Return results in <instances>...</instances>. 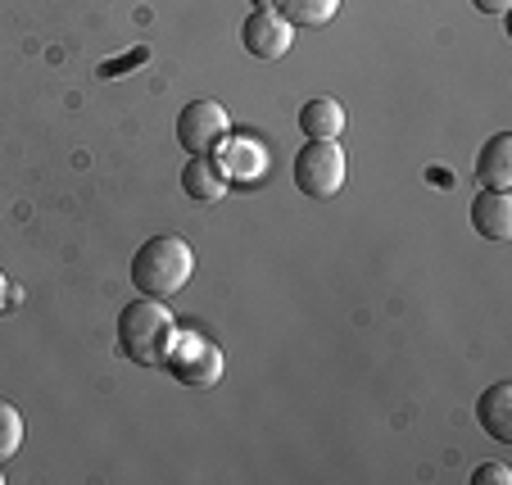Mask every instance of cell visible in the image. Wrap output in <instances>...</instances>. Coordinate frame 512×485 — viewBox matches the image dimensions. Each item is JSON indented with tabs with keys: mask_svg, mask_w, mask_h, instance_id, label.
<instances>
[{
	"mask_svg": "<svg viewBox=\"0 0 512 485\" xmlns=\"http://www.w3.org/2000/svg\"><path fill=\"white\" fill-rule=\"evenodd\" d=\"M177 322L173 313L164 309V300H150V295H136L132 304L118 309V327H114V340H118V354L136 368H159L168 354V340H173Z\"/></svg>",
	"mask_w": 512,
	"mask_h": 485,
	"instance_id": "6da1fadb",
	"label": "cell"
},
{
	"mask_svg": "<svg viewBox=\"0 0 512 485\" xmlns=\"http://www.w3.org/2000/svg\"><path fill=\"white\" fill-rule=\"evenodd\" d=\"M195 272V254L182 236H150L141 250L132 254V286L150 300H168V295L186 291Z\"/></svg>",
	"mask_w": 512,
	"mask_h": 485,
	"instance_id": "7a4b0ae2",
	"label": "cell"
},
{
	"mask_svg": "<svg viewBox=\"0 0 512 485\" xmlns=\"http://www.w3.org/2000/svg\"><path fill=\"white\" fill-rule=\"evenodd\" d=\"M159 368H168L182 386H213V381H223V350L213 345V340H204L200 331H173V340H168V354Z\"/></svg>",
	"mask_w": 512,
	"mask_h": 485,
	"instance_id": "3957f363",
	"label": "cell"
},
{
	"mask_svg": "<svg viewBox=\"0 0 512 485\" xmlns=\"http://www.w3.org/2000/svg\"><path fill=\"white\" fill-rule=\"evenodd\" d=\"M295 191H304L309 200H331L345 186V150L336 141H309L295 155Z\"/></svg>",
	"mask_w": 512,
	"mask_h": 485,
	"instance_id": "277c9868",
	"label": "cell"
},
{
	"mask_svg": "<svg viewBox=\"0 0 512 485\" xmlns=\"http://www.w3.org/2000/svg\"><path fill=\"white\" fill-rule=\"evenodd\" d=\"M227 132H232V118H227V109L218 105V100H191V105L177 114V141H182V150H191V155L213 150Z\"/></svg>",
	"mask_w": 512,
	"mask_h": 485,
	"instance_id": "5b68a950",
	"label": "cell"
},
{
	"mask_svg": "<svg viewBox=\"0 0 512 485\" xmlns=\"http://www.w3.org/2000/svg\"><path fill=\"white\" fill-rule=\"evenodd\" d=\"M213 164L223 168L227 182L254 186L263 173H268V150H263L254 136H223V141H218V159H213Z\"/></svg>",
	"mask_w": 512,
	"mask_h": 485,
	"instance_id": "8992f818",
	"label": "cell"
},
{
	"mask_svg": "<svg viewBox=\"0 0 512 485\" xmlns=\"http://www.w3.org/2000/svg\"><path fill=\"white\" fill-rule=\"evenodd\" d=\"M241 41H245V50H250L254 59H281L290 50V41H295V28H290V23L268 5V10H254L250 19H245Z\"/></svg>",
	"mask_w": 512,
	"mask_h": 485,
	"instance_id": "52a82bcc",
	"label": "cell"
},
{
	"mask_svg": "<svg viewBox=\"0 0 512 485\" xmlns=\"http://www.w3.org/2000/svg\"><path fill=\"white\" fill-rule=\"evenodd\" d=\"M472 227L494 245L512 241V200H508V191H481L476 195L472 200Z\"/></svg>",
	"mask_w": 512,
	"mask_h": 485,
	"instance_id": "ba28073f",
	"label": "cell"
},
{
	"mask_svg": "<svg viewBox=\"0 0 512 485\" xmlns=\"http://www.w3.org/2000/svg\"><path fill=\"white\" fill-rule=\"evenodd\" d=\"M476 422L490 440L508 445L512 440V381H494L481 399H476Z\"/></svg>",
	"mask_w": 512,
	"mask_h": 485,
	"instance_id": "9c48e42d",
	"label": "cell"
},
{
	"mask_svg": "<svg viewBox=\"0 0 512 485\" xmlns=\"http://www.w3.org/2000/svg\"><path fill=\"white\" fill-rule=\"evenodd\" d=\"M476 182L485 191H508L512 186V132H499L490 136L476 155Z\"/></svg>",
	"mask_w": 512,
	"mask_h": 485,
	"instance_id": "30bf717a",
	"label": "cell"
},
{
	"mask_svg": "<svg viewBox=\"0 0 512 485\" xmlns=\"http://www.w3.org/2000/svg\"><path fill=\"white\" fill-rule=\"evenodd\" d=\"M182 191L191 195V200H200V204H213V200H223L227 177L209 155H191L186 159V168H182Z\"/></svg>",
	"mask_w": 512,
	"mask_h": 485,
	"instance_id": "8fae6325",
	"label": "cell"
},
{
	"mask_svg": "<svg viewBox=\"0 0 512 485\" xmlns=\"http://www.w3.org/2000/svg\"><path fill=\"white\" fill-rule=\"evenodd\" d=\"M300 132L309 136V141H340V132H345V109H340V100H331V96L309 100V105L300 109Z\"/></svg>",
	"mask_w": 512,
	"mask_h": 485,
	"instance_id": "7c38bea8",
	"label": "cell"
},
{
	"mask_svg": "<svg viewBox=\"0 0 512 485\" xmlns=\"http://www.w3.org/2000/svg\"><path fill=\"white\" fill-rule=\"evenodd\" d=\"M272 10L290 23V28H322L336 19L340 0H272Z\"/></svg>",
	"mask_w": 512,
	"mask_h": 485,
	"instance_id": "4fadbf2b",
	"label": "cell"
},
{
	"mask_svg": "<svg viewBox=\"0 0 512 485\" xmlns=\"http://www.w3.org/2000/svg\"><path fill=\"white\" fill-rule=\"evenodd\" d=\"M19 445H23V413L10 399H0V463L19 454Z\"/></svg>",
	"mask_w": 512,
	"mask_h": 485,
	"instance_id": "5bb4252c",
	"label": "cell"
},
{
	"mask_svg": "<svg viewBox=\"0 0 512 485\" xmlns=\"http://www.w3.org/2000/svg\"><path fill=\"white\" fill-rule=\"evenodd\" d=\"M472 485H512V467L508 463H481L472 472Z\"/></svg>",
	"mask_w": 512,
	"mask_h": 485,
	"instance_id": "9a60e30c",
	"label": "cell"
},
{
	"mask_svg": "<svg viewBox=\"0 0 512 485\" xmlns=\"http://www.w3.org/2000/svg\"><path fill=\"white\" fill-rule=\"evenodd\" d=\"M472 5H476L481 14H494V19H499V14H508L512 0H472Z\"/></svg>",
	"mask_w": 512,
	"mask_h": 485,
	"instance_id": "2e32d148",
	"label": "cell"
},
{
	"mask_svg": "<svg viewBox=\"0 0 512 485\" xmlns=\"http://www.w3.org/2000/svg\"><path fill=\"white\" fill-rule=\"evenodd\" d=\"M5 291H10V282H5V272H0V309H5Z\"/></svg>",
	"mask_w": 512,
	"mask_h": 485,
	"instance_id": "e0dca14e",
	"label": "cell"
},
{
	"mask_svg": "<svg viewBox=\"0 0 512 485\" xmlns=\"http://www.w3.org/2000/svg\"><path fill=\"white\" fill-rule=\"evenodd\" d=\"M268 5H272V0H254V10H268Z\"/></svg>",
	"mask_w": 512,
	"mask_h": 485,
	"instance_id": "ac0fdd59",
	"label": "cell"
},
{
	"mask_svg": "<svg viewBox=\"0 0 512 485\" xmlns=\"http://www.w3.org/2000/svg\"><path fill=\"white\" fill-rule=\"evenodd\" d=\"M0 485H5V472H0Z\"/></svg>",
	"mask_w": 512,
	"mask_h": 485,
	"instance_id": "d6986e66",
	"label": "cell"
}]
</instances>
